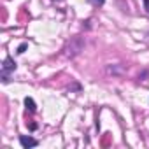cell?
<instances>
[{"label": "cell", "instance_id": "cell-1", "mask_svg": "<svg viewBox=\"0 0 149 149\" xmlns=\"http://www.w3.org/2000/svg\"><path fill=\"white\" fill-rule=\"evenodd\" d=\"M81 49H83V39H81V37H74V39L70 40L68 47H67V54L72 58V56L79 54V51H81Z\"/></svg>", "mask_w": 149, "mask_h": 149}, {"label": "cell", "instance_id": "cell-2", "mask_svg": "<svg viewBox=\"0 0 149 149\" xmlns=\"http://www.w3.org/2000/svg\"><path fill=\"white\" fill-rule=\"evenodd\" d=\"M19 142H21V146L23 147H35L37 146V140L35 139H32V137H26V135H23V137H19Z\"/></svg>", "mask_w": 149, "mask_h": 149}, {"label": "cell", "instance_id": "cell-3", "mask_svg": "<svg viewBox=\"0 0 149 149\" xmlns=\"http://www.w3.org/2000/svg\"><path fill=\"white\" fill-rule=\"evenodd\" d=\"M16 68V61L13 58H6L4 60V70H14Z\"/></svg>", "mask_w": 149, "mask_h": 149}, {"label": "cell", "instance_id": "cell-4", "mask_svg": "<svg viewBox=\"0 0 149 149\" xmlns=\"http://www.w3.org/2000/svg\"><path fill=\"white\" fill-rule=\"evenodd\" d=\"M25 105H26V109H28L30 112H33V111H35V102H33L30 97H26V98H25Z\"/></svg>", "mask_w": 149, "mask_h": 149}, {"label": "cell", "instance_id": "cell-5", "mask_svg": "<svg viewBox=\"0 0 149 149\" xmlns=\"http://www.w3.org/2000/svg\"><path fill=\"white\" fill-rule=\"evenodd\" d=\"M88 2L93 6H104V0H88Z\"/></svg>", "mask_w": 149, "mask_h": 149}, {"label": "cell", "instance_id": "cell-6", "mask_svg": "<svg viewBox=\"0 0 149 149\" xmlns=\"http://www.w3.org/2000/svg\"><path fill=\"white\" fill-rule=\"evenodd\" d=\"M25 51H26V44H21V46L18 47V53L21 54V53H25Z\"/></svg>", "mask_w": 149, "mask_h": 149}, {"label": "cell", "instance_id": "cell-7", "mask_svg": "<svg viewBox=\"0 0 149 149\" xmlns=\"http://www.w3.org/2000/svg\"><path fill=\"white\" fill-rule=\"evenodd\" d=\"M144 7H146V11L149 13V0H144Z\"/></svg>", "mask_w": 149, "mask_h": 149}]
</instances>
